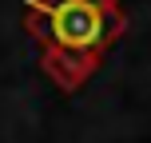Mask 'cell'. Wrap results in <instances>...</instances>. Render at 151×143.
<instances>
[{
    "label": "cell",
    "mask_w": 151,
    "mask_h": 143,
    "mask_svg": "<svg viewBox=\"0 0 151 143\" xmlns=\"http://www.w3.org/2000/svg\"><path fill=\"white\" fill-rule=\"evenodd\" d=\"M28 28L48 44L52 60H68L64 80H76L123 32L119 0H32Z\"/></svg>",
    "instance_id": "cell-1"
}]
</instances>
